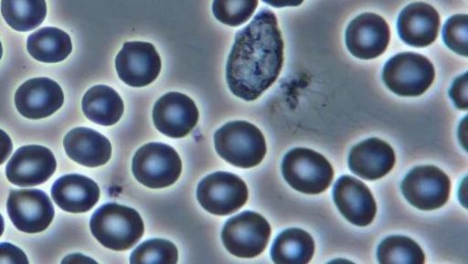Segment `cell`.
I'll return each mask as SVG.
<instances>
[{
	"label": "cell",
	"mask_w": 468,
	"mask_h": 264,
	"mask_svg": "<svg viewBox=\"0 0 468 264\" xmlns=\"http://www.w3.org/2000/svg\"><path fill=\"white\" fill-rule=\"evenodd\" d=\"M284 43L274 12L262 9L236 34L227 64L228 86L235 96L254 101L279 78Z\"/></svg>",
	"instance_id": "obj_1"
},
{
	"label": "cell",
	"mask_w": 468,
	"mask_h": 264,
	"mask_svg": "<svg viewBox=\"0 0 468 264\" xmlns=\"http://www.w3.org/2000/svg\"><path fill=\"white\" fill-rule=\"evenodd\" d=\"M90 232L104 248L122 252L143 238L144 225L134 208L110 203L102 206L90 222Z\"/></svg>",
	"instance_id": "obj_2"
},
{
	"label": "cell",
	"mask_w": 468,
	"mask_h": 264,
	"mask_svg": "<svg viewBox=\"0 0 468 264\" xmlns=\"http://www.w3.org/2000/svg\"><path fill=\"white\" fill-rule=\"evenodd\" d=\"M214 142L218 155L237 168H255L267 155L262 132L248 121L228 122L216 132Z\"/></svg>",
	"instance_id": "obj_3"
},
{
	"label": "cell",
	"mask_w": 468,
	"mask_h": 264,
	"mask_svg": "<svg viewBox=\"0 0 468 264\" xmlns=\"http://www.w3.org/2000/svg\"><path fill=\"white\" fill-rule=\"evenodd\" d=\"M282 170L285 182L306 195L325 192L334 180L330 162L320 153L305 148L290 151L283 158Z\"/></svg>",
	"instance_id": "obj_4"
},
{
	"label": "cell",
	"mask_w": 468,
	"mask_h": 264,
	"mask_svg": "<svg viewBox=\"0 0 468 264\" xmlns=\"http://www.w3.org/2000/svg\"><path fill=\"white\" fill-rule=\"evenodd\" d=\"M435 68L423 55L404 52L390 58L382 72V79L393 93L404 97L424 94L435 80Z\"/></svg>",
	"instance_id": "obj_5"
},
{
	"label": "cell",
	"mask_w": 468,
	"mask_h": 264,
	"mask_svg": "<svg viewBox=\"0 0 468 264\" xmlns=\"http://www.w3.org/2000/svg\"><path fill=\"white\" fill-rule=\"evenodd\" d=\"M133 175L150 189H165L176 184L183 173V162L170 145L151 143L136 152L132 164Z\"/></svg>",
	"instance_id": "obj_6"
},
{
	"label": "cell",
	"mask_w": 468,
	"mask_h": 264,
	"mask_svg": "<svg viewBox=\"0 0 468 264\" xmlns=\"http://www.w3.org/2000/svg\"><path fill=\"white\" fill-rule=\"evenodd\" d=\"M271 235L267 219L256 212L246 211L227 221L221 238L229 253L239 259H255L267 248Z\"/></svg>",
	"instance_id": "obj_7"
},
{
	"label": "cell",
	"mask_w": 468,
	"mask_h": 264,
	"mask_svg": "<svg viewBox=\"0 0 468 264\" xmlns=\"http://www.w3.org/2000/svg\"><path fill=\"white\" fill-rule=\"evenodd\" d=\"M197 199L208 213L228 216L247 204L249 190L246 183L235 174L216 172L199 184Z\"/></svg>",
	"instance_id": "obj_8"
},
{
	"label": "cell",
	"mask_w": 468,
	"mask_h": 264,
	"mask_svg": "<svg viewBox=\"0 0 468 264\" xmlns=\"http://www.w3.org/2000/svg\"><path fill=\"white\" fill-rule=\"evenodd\" d=\"M451 179L435 165H421L403 179L401 190L409 204L421 211H435L450 199Z\"/></svg>",
	"instance_id": "obj_9"
},
{
	"label": "cell",
	"mask_w": 468,
	"mask_h": 264,
	"mask_svg": "<svg viewBox=\"0 0 468 264\" xmlns=\"http://www.w3.org/2000/svg\"><path fill=\"white\" fill-rule=\"evenodd\" d=\"M6 208L12 224L27 234L46 231L55 216L50 197L37 189L11 191Z\"/></svg>",
	"instance_id": "obj_10"
},
{
	"label": "cell",
	"mask_w": 468,
	"mask_h": 264,
	"mask_svg": "<svg viewBox=\"0 0 468 264\" xmlns=\"http://www.w3.org/2000/svg\"><path fill=\"white\" fill-rule=\"evenodd\" d=\"M120 79L133 88H143L155 81L162 71V58L156 48L144 41L125 43L116 58Z\"/></svg>",
	"instance_id": "obj_11"
},
{
	"label": "cell",
	"mask_w": 468,
	"mask_h": 264,
	"mask_svg": "<svg viewBox=\"0 0 468 264\" xmlns=\"http://www.w3.org/2000/svg\"><path fill=\"white\" fill-rule=\"evenodd\" d=\"M153 121L160 133L184 138L197 126L199 111L190 97L170 92L160 97L154 106Z\"/></svg>",
	"instance_id": "obj_12"
},
{
	"label": "cell",
	"mask_w": 468,
	"mask_h": 264,
	"mask_svg": "<svg viewBox=\"0 0 468 264\" xmlns=\"http://www.w3.org/2000/svg\"><path fill=\"white\" fill-rule=\"evenodd\" d=\"M388 23L374 13L361 14L352 20L346 33V44L355 58L363 60L381 57L389 45Z\"/></svg>",
	"instance_id": "obj_13"
},
{
	"label": "cell",
	"mask_w": 468,
	"mask_h": 264,
	"mask_svg": "<svg viewBox=\"0 0 468 264\" xmlns=\"http://www.w3.org/2000/svg\"><path fill=\"white\" fill-rule=\"evenodd\" d=\"M58 168L51 150L41 145H26L18 149L5 168L9 182L17 186H37L50 179Z\"/></svg>",
	"instance_id": "obj_14"
},
{
	"label": "cell",
	"mask_w": 468,
	"mask_h": 264,
	"mask_svg": "<svg viewBox=\"0 0 468 264\" xmlns=\"http://www.w3.org/2000/svg\"><path fill=\"white\" fill-rule=\"evenodd\" d=\"M333 198L342 216L354 226L365 227L374 221L377 204L372 192L361 180L341 176L335 184Z\"/></svg>",
	"instance_id": "obj_15"
},
{
	"label": "cell",
	"mask_w": 468,
	"mask_h": 264,
	"mask_svg": "<svg viewBox=\"0 0 468 264\" xmlns=\"http://www.w3.org/2000/svg\"><path fill=\"white\" fill-rule=\"evenodd\" d=\"M65 95L58 82L46 78L33 79L20 86L16 94V106L27 120H44L62 107Z\"/></svg>",
	"instance_id": "obj_16"
},
{
	"label": "cell",
	"mask_w": 468,
	"mask_h": 264,
	"mask_svg": "<svg viewBox=\"0 0 468 264\" xmlns=\"http://www.w3.org/2000/svg\"><path fill=\"white\" fill-rule=\"evenodd\" d=\"M439 13L425 3L410 4L398 17V34L403 43L415 48H425L434 44L440 31Z\"/></svg>",
	"instance_id": "obj_17"
},
{
	"label": "cell",
	"mask_w": 468,
	"mask_h": 264,
	"mask_svg": "<svg viewBox=\"0 0 468 264\" xmlns=\"http://www.w3.org/2000/svg\"><path fill=\"white\" fill-rule=\"evenodd\" d=\"M395 164L394 149L378 138H369L356 144L348 156L349 170L369 182L387 176Z\"/></svg>",
	"instance_id": "obj_18"
},
{
	"label": "cell",
	"mask_w": 468,
	"mask_h": 264,
	"mask_svg": "<svg viewBox=\"0 0 468 264\" xmlns=\"http://www.w3.org/2000/svg\"><path fill=\"white\" fill-rule=\"evenodd\" d=\"M51 193L54 203L61 210L74 214L92 210L101 198L99 185L80 174H69L56 180Z\"/></svg>",
	"instance_id": "obj_19"
},
{
	"label": "cell",
	"mask_w": 468,
	"mask_h": 264,
	"mask_svg": "<svg viewBox=\"0 0 468 264\" xmlns=\"http://www.w3.org/2000/svg\"><path fill=\"white\" fill-rule=\"evenodd\" d=\"M64 147L73 162L87 168H99L108 164L112 156L109 139L89 128L69 131L64 139Z\"/></svg>",
	"instance_id": "obj_20"
},
{
	"label": "cell",
	"mask_w": 468,
	"mask_h": 264,
	"mask_svg": "<svg viewBox=\"0 0 468 264\" xmlns=\"http://www.w3.org/2000/svg\"><path fill=\"white\" fill-rule=\"evenodd\" d=\"M82 111L90 121L100 126L111 127L122 120L124 104L114 89L95 86L83 96Z\"/></svg>",
	"instance_id": "obj_21"
},
{
	"label": "cell",
	"mask_w": 468,
	"mask_h": 264,
	"mask_svg": "<svg viewBox=\"0 0 468 264\" xmlns=\"http://www.w3.org/2000/svg\"><path fill=\"white\" fill-rule=\"evenodd\" d=\"M27 51L35 60L45 64H58L72 53L71 37L58 27L47 26L34 32L27 38Z\"/></svg>",
	"instance_id": "obj_22"
},
{
	"label": "cell",
	"mask_w": 468,
	"mask_h": 264,
	"mask_svg": "<svg viewBox=\"0 0 468 264\" xmlns=\"http://www.w3.org/2000/svg\"><path fill=\"white\" fill-rule=\"evenodd\" d=\"M315 254V241L303 228L292 227L277 236L271 248V260L278 264H306Z\"/></svg>",
	"instance_id": "obj_23"
},
{
	"label": "cell",
	"mask_w": 468,
	"mask_h": 264,
	"mask_svg": "<svg viewBox=\"0 0 468 264\" xmlns=\"http://www.w3.org/2000/svg\"><path fill=\"white\" fill-rule=\"evenodd\" d=\"M2 14L13 30L33 31L45 22L46 0H2Z\"/></svg>",
	"instance_id": "obj_24"
},
{
	"label": "cell",
	"mask_w": 468,
	"mask_h": 264,
	"mask_svg": "<svg viewBox=\"0 0 468 264\" xmlns=\"http://www.w3.org/2000/svg\"><path fill=\"white\" fill-rule=\"evenodd\" d=\"M381 264H423L425 255L416 241L405 236H389L378 247Z\"/></svg>",
	"instance_id": "obj_25"
},
{
	"label": "cell",
	"mask_w": 468,
	"mask_h": 264,
	"mask_svg": "<svg viewBox=\"0 0 468 264\" xmlns=\"http://www.w3.org/2000/svg\"><path fill=\"white\" fill-rule=\"evenodd\" d=\"M133 264L178 262V249L173 242L164 239H152L138 246L130 257Z\"/></svg>",
	"instance_id": "obj_26"
},
{
	"label": "cell",
	"mask_w": 468,
	"mask_h": 264,
	"mask_svg": "<svg viewBox=\"0 0 468 264\" xmlns=\"http://www.w3.org/2000/svg\"><path fill=\"white\" fill-rule=\"evenodd\" d=\"M258 0H214L213 13L221 24L239 26L254 16Z\"/></svg>",
	"instance_id": "obj_27"
},
{
	"label": "cell",
	"mask_w": 468,
	"mask_h": 264,
	"mask_svg": "<svg viewBox=\"0 0 468 264\" xmlns=\"http://www.w3.org/2000/svg\"><path fill=\"white\" fill-rule=\"evenodd\" d=\"M468 16L466 14H458L447 20L442 37L444 43L452 51L461 55V57H468Z\"/></svg>",
	"instance_id": "obj_28"
},
{
	"label": "cell",
	"mask_w": 468,
	"mask_h": 264,
	"mask_svg": "<svg viewBox=\"0 0 468 264\" xmlns=\"http://www.w3.org/2000/svg\"><path fill=\"white\" fill-rule=\"evenodd\" d=\"M467 73L461 75L450 90V96L459 110L465 111L468 108L467 100Z\"/></svg>",
	"instance_id": "obj_29"
},
{
	"label": "cell",
	"mask_w": 468,
	"mask_h": 264,
	"mask_svg": "<svg viewBox=\"0 0 468 264\" xmlns=\"http://www.w3.org/2000/svg\"><path fill=\"white\" fill-rule=\"evenodd\" d=\"M0 263H18L27 264L26 254L19 248L11 245V243H0Z\"/></svg>",
	"instance_id": "obj_30"
},
{
	"label": "cell",
	"mask_w": 468,
	"mask_h": 264,
	"mask_svg": "<svg viewBox=\"0 0 468 264\" xmlns=\"http://www.w3.org/2000/svg\"><path fill=\"white\" fill-rule=\"evenodd\" d=\"M13 151L11 138L5 131L0 130V165L8 161Z\"/></svg>",
	"instance_id": "obj_31"
},
{
	"label": "cell",
	"mask_w": 468,
	"mask_h": 264,
	"mask_svg": "<svg viewBox=\"0 0 468 264\" xmlns=\"http://www.w3.org/2000/svg\"><path fill=\"white\" fill-rule=\"evenodd\" d=\"M262 2L274 8H286V6H299L304 0H262Z\"/></svg>",
	"instance_id": "obj_32"
},
{
	"label": "cell",
	"mask_w": 468,
	"mask_h": 264,
	"mask_svg": "<svg viewBox=\"0 0 468 264\" xmlns=\"http://www.w3.org/2000/svg\"><path fill=\"white\" fill-rule=\"evenodd\" d=\"M5 231V220L2 216V214H0V238H2Z\"/></svg>",
	"instance_id": "obj_33"
},
{
	"label": "cell",
	"mask_w": 468,
	"mask_h": 264,
	"mask_svg": "<svg viewBox=\"0 0 468 264\" xmlns=\"http://www.w3.org/2000/svg\"><path fill=\"white\" fill-rule=\"evenodd\" d=\"M3 54H4L3 45H2V41H0V60H2Z\"/></svg>",
	"instance_id": "obj_34"
}]
</instances>
